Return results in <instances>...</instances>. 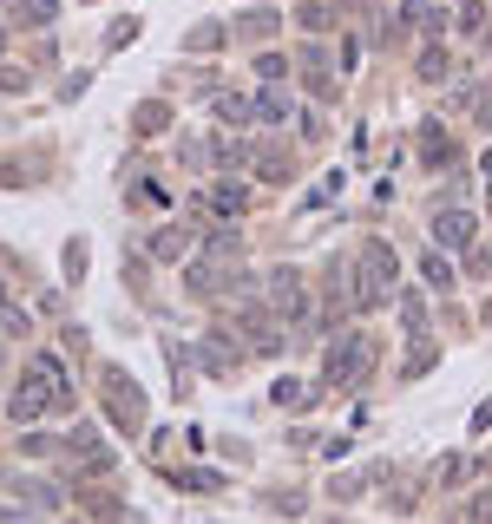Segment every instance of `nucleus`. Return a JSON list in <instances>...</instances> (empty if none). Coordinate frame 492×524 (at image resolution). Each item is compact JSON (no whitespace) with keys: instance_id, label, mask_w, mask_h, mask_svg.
Here are the masks:
<instances>
[{"instance_id":"nucleus-1","label":"nucleus","mask_w":492,"mask_h":524,"mask_svg":"<svg viewBox=\"0 0 492 524\" xmlns=\"http://www.w3.org/2000/svg\"><path fill=\"white\" fill-rule=\"evenodd\" d=\"M368 361H375V348H368V341H342V348H329V380H354Z\"/></svg>"},{"instance_id":"nucleus-2","label":"nucleus","mask_w":492,"mask_h":524,"mask_svg":"<svg viewBox=\"0 0 492 524\" xmlns=\"http://www.w3.org/2000/svg\"><path fill=\"white\" fill-rule=\"evenodd\" d=\"M466 236H472V216H466V210H447V216L433 223V243H466Z\"/></svg>"},{"instance_id":"nucleus-3","label":"nucleus","mask_w":492,"mask_h":524,"mask_svg":"<svg viewBox=\"0 0 492 524\" xmlns=\"http://www.w3.org/2000/svg\"><path fill=\"white\" fill-rule=\"evenodd\" d=\"M257 118H269V125H276V118H290V92H263V98H257Z\"/></svg>"},{"instance_id":"nucleus-4","label":"nucleus","mask_w":492,"mask_h":524,"mask_svg":"<svg viewBox=\"0 0 492 524\" xmlns=\"http://www.w3.org/2000/svg\"><path fill=\"white\" fill-rule=\"evenodd\" d=\"M203 204H210V210H243V191H236V184H217Z\"/></svg>"},{"instance_id":"nucleus-5","label":"nucleus","mask_w":492,"mask_h":524,"mask_svg":"<svg viewBox=\"0 0 492 524\" xmlns=\"http://www.w3.org/2000/svg\"><path fill=\"white\" fill-rule=\"evenodd\" d=\"M420 269H427V282H433V289H447V282H453V262H447V256H440V249H433V256H427V262H420Z\"/></svg>"},{"instance_id":"nucleus-6","label":"nucleus","mask_w":492,"mask_h":524,"mask_svg":"<svg viewBox=\"0 0 492 524\" xmlns=\"http://www.w3.org/2000/svg\"><path fill=\"white\" fill-rule=\"evenodd\" d=\"M217 118H224V125H243L250 106H243V98H217Z\"/></svg>"}]
</instances>
